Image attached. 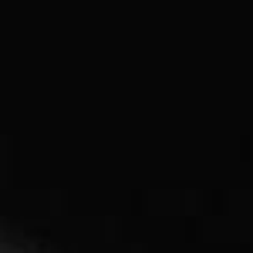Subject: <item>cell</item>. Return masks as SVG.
<instances>
[{
    "label": "cell",
    "instance_id": "obj_1",
    "mask_svg": "<svg viewBox=\"0 0 253 253\" xmlns=\"http://www.w3.org/2000/svg\"><path fill=\"white\" fill-rule=\"evenodd\" d=\"M0 253H41V250H34L31 243H24L17 236H10L7 230H0Z\"/></svg>",
    "mask_w": 253,
    "mask_h": 253
}]
</instances>
